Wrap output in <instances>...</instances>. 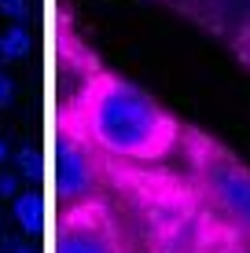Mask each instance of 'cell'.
<instances>
[{
    "mask_svg": "<svg viewBox=\"0 0 250 253\" xmlns=\"http://www.w3.org/2000/svg\"><path fill=\"white\" fill-rule=\"evenodd\" d=\"M15 216H19V224L26 231H37L41 228V202H37V195H19L15 198Z\"/></svg>",
    "mask_w": 250,
    "mask_h": 253,
    "instance_id": "5",
    "label": "cell"
},
{
    "mask_svg": "<svg viewBox=\"0 0 250 253\" xmlns=\"http://www.w3.org/2000/svg\"><path fill=\"white\" fill-rule=\"evenodd\" d=\"M4 59H7V55H4V44H0V63H4Z\"/></svg>",
    "mask_w": 250,
    "mask_h": 253,
    "instance_id": "14",
    "label": "cell"
},
{
    "mask_svg": "<svg viewBox=\"0 0 250 253\" xmlns=\"http://www.w3.org/2000/svg\"><path fill=\"white\" fill-rule=\"evenodd\" d=\"M11 103V77L0 74V107H7Z\"/></svg>",
    "mask_w": 250,
    "mask_h": 253,
    "instance_id": "10",
    "label": "cell"
},
{
    "mask_svg": "<svg viewBox=\"0 0 250 253\" xmlns=\"http://www.w3.org/2000/svg\"><path fill=\"white\" fill-rule=\"evenodd\" d=\"M15 253H30V250H26V246H15Z\"/></svg>",
    "mask_w": 250,
    "mask_h": 253,
    "instance_id": "12",
    "label": "cell"
},
{
    "mask_svg": "<svg viewBox=\"0 0 250 253\" xmlns=\"http://www.w3.org/2000/svg\"><path fill=\"white\" fill-rule=\"evenodd\" d=\"M232 253H250V246H243V250H232Z\"/></svg>",
    "mask_w": 250,
    "mask_h": 253,
    "instance_id": "13",
    "label": "cell"
},
{
    "mask_svg": "<svg viewBox=\"0 0 250 253\" xmlns=\"http://www.w3.org/2000/svg\"><path fill=\"white\" fill-rule=\"evenodd\" d=\"M7 162V143H4V136H0V165Z\"/></svg>",
    "mask_w": 250,
    "mask_h": 253,
    "instance_id": "11",
    "label": "cell"
},
{
    "mask_svg": "<svg viewBox=\"0 0 250 253\" xmlns=\"http://www.w3.org/2000/svg\"><path fill=\"white\" fill-rule=\"evenodd\" d=\"M55 253H122L107 213L89 202H70L59 216Z\"/></svg>",
    "mask_w": 250,
    "mask_h": 253,
    "instance_id": "3",
    "label": "cell"
},
{
    "mask_svg": "<svg viewBox=\"0 0 250 253\" xmlns=\"http://www.w3.org/2000/svg\"><path fill=\"white\" fill-rule=\"evenodd\" d=\"M195 169H199V184L213 206L236 220L239 228H250V169L239 165L232 154L213 147L206 136L195 139Z\"/></svg>",
    "mask_w": 250,
    "mask_h": 253,
    "instance_id": "2",
    "label": "cell"
},
{
    "mask_svg": "<svg viewBox=\"0 0 250 253\" xmlns=\"http://www.w3.org/2000/svg\"><path fill=\"white\" fill-rule=\"evenodd\" d=\"M19 165H22L26 176H33V172H37V158H33V151H19Z\"/></svg>",
    "mask_w": 250,
    "mask_h": 253,
    "instance_id": "9",
    "label": "cell"
},
{
    "mask_svg": "<svg viewBox=\"0 0 250 253\" xmlns=\"http://www.w3.org/2000/svg\"><path fill=\"white\" fill-rule=\"evenodd\" d=\"M0 11L11 15V19H22L26 15V0H0Z\"/></svg>",
    "mask_w": 250,
    "mask_h": 253,
    "instance_id": "7",
    "label": "cell"
},
{
    "mask_svg": "<svg viewBox=\"0 0 250 253\" xmlns=\"http://www.w3.org/2000/svg\"><path fill=\"white\" fill-rule=\"evenodd\" d=\"M92 184V158H89V136H63L59 147V191L70 202H85V191Z\"/></svg>",
    "mask_w": 250,
    "mask_h": 253,
    "instance_id": "4",
    "label": "cell"
},
{
    "mask_svg": "<svg viewBox=\"0 0 250 253\" xmlns=\"http://www.w3.org/2000/svg\"><path fill=\"white\" fill-rule=\"evenodd\" d=\"M77 121L92 147L122 162H158L180 139L173 114H166L133 81L103 70L85 81L77 99Z\"/></svg>",
    "mask_w": 250,
    "mask_h": 253,
    "instance_id": "1",
    "label": "cell"
},
{
    "mask_svg": "<svg viewBox=\"0 0 250 253\" xmlns=\"http://www.w3.org/2000/svg\"><path fill=\"white\" fill-rule=\"evenodd\" d=\"M0 44H4V55L7 59H22L26 51H30V33H26L22 26H11V30L0 37Z\"/></svg>",
    "mask_w": 250,
    "mask_h": 253,
    "instance_id": "6",
    "label": "cell"
},
{
    "mask_svg": "<svg viewBox=\"0 0 250 253\" xmlns=\"http://www.w3.org/2000/svg\"><path fill=\"white\" fill-rule=\"evenodd\" d=\"M15 191H19V180H15L11 172H0V198L15 195Z\"/></svg>",
    "mask_w": 250,
    "mask_h": 253,
    "instance_id": "8",
    "label": "cell"
}]
</instances>
